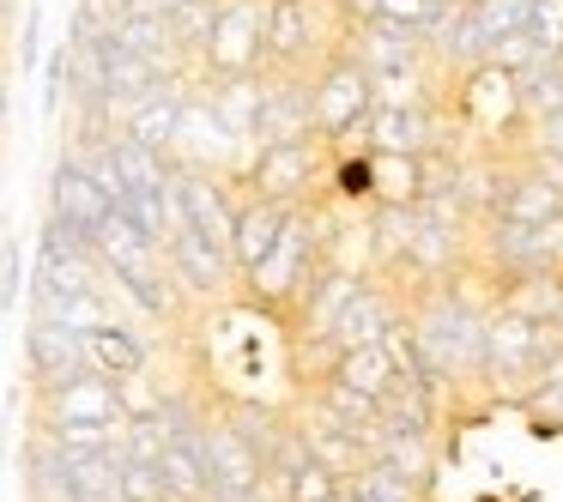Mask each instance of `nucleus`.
I'll return each instance as SVG.
<instances>
[{"instance_id":"6ab92c4d","label":"nucleus","mask_w":563,"mask_h":502,"mask_svg":"<svg viewBox=\"0 0 563 502\" xmlns=\"http://www.w3.org/2000/svg\"><path fill=\"white\" fill-rule=\"evenodd\" d=\"M279 484H285V502H333V497H345V478L333 472L328 460H303L297 472H285Z\"/></svg>"},{"instance_id":"ddd939ff","label":"nucleus","mask_w":563,"mask_h":502,"mask_svg":"<svg viewBox=\"0 0 563 502\" xmlns=\"http://www.w3.org/2000/svg\"><path fill=\"white\" fill-rule=\"evenodd\" d=\"M442 400H449V393H437L430 381L394 376V388L382 393V424H388V436H424V442H437Z\"/></svg>"},{"instance_id":"c85d7f7f","label":"nucleus","mask_w":563,"mask_h":502,"mask_svg":"<svg viewBox=\"0 0 563 502\" xmlns=\"http://www.w3.org/2000/svg\"><path fill=\"white\" fill-rule=\"evenodd\" d=\"M224 502H285V484H279V478H261V484L255 490H243V497H224Z\"/></svg>"},{"instance_id":"72a5a7b5","label":"nucleus","mask_w":563,"mask_h":502,"mask_svg":"<svg viewBox=\"0 0 563 502\" xmlns=\"http://www.w3.org/2000/svg\"><path fill=\"white\" fill-rule=\"evenodd\" d=\"M158 7H164V13H176V7H183V0H158Z\"/></svg>"},{"instance_id":"dca6fc26","label":"nucleus","mask_w":563,"mask_h":502,"mask_svg":"<svg viewBox=\"0 0 563 502\" xmlns=\"http://www.w3.org/2000/svg\"><path fill=\"white\" fill-rule=\"evenodd\" d=\"M328 376H333V381H345V388H357V393H369V400L382 405V393L394 388L400 364H394V352L376 339V345H345V352H333Z\"/></svg>"},{"instance_id":"6e6552de","label":"nucleus","mask_w":563,"mask_h":502,"mask_svg":"<svg viewBox=\"0 0 563 502\" xmlns=\"http://www.w3.org/2000/svg\"><path fill=\"white\" fill-rule=\"evenodd\" d=\"M122 388L98 369L62 381V388H37V424H122Z\"/></svg>"},{"instance_id":"4be33fe9","label":"nucleus","mask_w":563,"mask_h":502,"mask_svg":"<svg viewBox=\"0 0 563 502\" xmlns=\"http://www.w3.org/2000/svg\"><path fill=\"white\" fill-rule=\"evenodd\" d=\"M515 405H521L527 417H539V430H563V381L558 376L533 381V388H527Z\"/></svg>"},{"instance_id":"b1692460","label":"nucleus","mask_w":563,"mask_h":502,"mask_svg":"<svg viewBox=\"0 0 563 502\" xmlns=\"http://www.w3.org/2000/svg\"><path fill=\"white\" fill-rule=\"evenodd\" d=\"M533 43L545 55H563V0H533V19H527Z\"/></svg>"},{"instance_id":"a211bd4d","label":"nucleus","mask_w":563,"mask_h":502,"mask_svg":"<svg viewBox=\"0 0 563 502\" xmlns=\"http://www.w3.org/2000/svg\"><path fill=\"white\" fill-rule=\"evenodd\" d=\"M369 176H376V200H388V207H418V194H424V152L418 158H406V152H369ZM369 200V207H376Z\"/></svg>"},{"instance_id":"2f4dec72","label":"nucleus","mask_w":563,"mask_h":502,"mask_svg":"<svg viewBox=\"0 0 563 502\" xmlns=\"http://www.w3.org/2000/svg\"><path fill=\"white\" fill-rule=\"evenodd\" d=\"M345 502H382V497H369V490H352V484H345Z\"/></svg>"},{"instance_id":"5701e85b","label":"nucleus","mask_w":563,"mask_h":502,"mask_svg":"<svg viewBox=\"0 0 563 502\" xmlns=\"http://www.w3.org/2000/svg\"><path fill=\"white\" fill-rule=\"evenodd\" d=\"M490 62L509 67V74H527V67L545 62V49L533 43V31H515V37H497V43H490Z\"/></svg>"},{"instance_id":"bb28decb","label":"nucleus","mask_w":563,"mask_h":502,"mask_svg":"<svg viewBox=\"0 0 563 502\" xmlns=\"http://www.w3.org/2000/svg\"><path fill=\"white\" fill-rule=\"evenodd\" d=\"M521 158L533 164V170H539V176H545V182H551V188H558V194H563V152H539V146H527Z\"/></svg>"},{"instance_id":"4468645a","label":"nucleus","mask_w":563,"mask_h":502,"mask_svg":"<svg viewBox=\"0 0 563 502\" xmlns=\"http://www.w3.org/2000/svg\"><path fill=\"white\" fill-rule=\"evenodd\" d=\"M49 212H55V219H67V224H79V231L98 236V224L115 212V200L103 194V188L91 182V176L79 170L74 158H62V164L49 170Z\"/></svg>"},{"instance_id":"20e7f679","label":"nucleus","mask_w":563,"mask_h":502,"mask_svg":"<svg viewBox=\"0 0 563 502\" xmlns=\"http://www.w3.org/2000/svg\"><path fill=\"white\" fill-rule=\"evenodd\" d=\"M236 194H267L279 207L328 194V146H255L249 170L236 176Z\"/></svg>"},{"instance_id":"393cba45","label":"nucleus","mask_w":563,"mask_h":502,"mask_svg":"<svg viewBox=\"0 0 563 502\" xmlns=\"http://www.w3.org/2000/svg\"><path fill=\"white\" fill-rule=\"evenodd\" d=\"M19 285H25V255H19V243L7 236V243H0V315L19 309Z\"/></svg>"},{"instance_id":"cd10ccee","label":"nucleus","mask_w":563,"mask_h":502,"mask_svg":"<svg viewBox=\"0 0 563 502\" xmlns=\"http://www.w3.org/2000/svg\"><path fill=\"white\" fill-rule=\"evenodd\" d=\"M37 31H43V7L31 0V13H25V31H19V62L37 67Z\"/></svg>"},{"instance_id":"473e14b6","label":"nucleus","mask_w":563,"mask_h":502,"mask_svg":"<svg viewBox=\"0 0 563 502\" xmlns=\"http://www.w3.org/2000/svg\"><path fill=\"white\" fill-rule=\"evenodd\" d=\"M0 466H7V424H0Z\"/></svg>"},{"instance_id":"7ed1b4c3","label":"nucleus","mask_w":563,"mask_h":502,"mask_svg":"<svg viewBox=\"0 0 563 502\" xmlns=\"http://www.w3.org/2000/svg\"><path fill=\"white\" fill-rule=\"evenodd\" d=\"M249 158H255V146H243V140L231 134V122L219 115V103L207 98V86H188L183 98V122H176V146H170V164L176 170H212V176H243Z\"/></svg>"},{"instance_id":"0eeeda50","label":"nucleus","mask_w":563,"mask_h":502,"mask_svg":"<svg viewBox=\"0 0 563 502\" xmlns=\"http://www.w3.org/2000/svg\"><path fill=\"white\" fill-rule=\"evenodd\" d=\"M200 454H207V484L212 497L207 502H224V497H243L267 478V460L243 442V430L231 424L224 412H207V430H200Z\"/></svg>"},{"instance_id":"7c9ffc66","label":"nucleus","mask_w":563,"mask_h":502,"mask_svg":"<svg viewBox=\"0 0 563 502\" xmlns=\"http://www.w3.org/2000/svg\"><path fill=\"white\" fill-rule=\"evenodd\" d=\"M7 110H13V91H7V79H0V134H7Z\"/></svg>"},{"instance_id":"a878e982","label":"nucleus","mask_w":563,"mask_h":502,"mask_svg":"<svg viewBox=\"0 0 563 502\" xmlns=\"http://www.w3.org/2000/svg\"><path fill=\"white\" fill-rule=\"evenodd\" d=\"M43 79H49V86H43V110H62V91H67V49H55V55H49Z\"/></svg>"},{"instance_id":"f257e3e1","label":"nucleus","mask_w":563,"mask_h":502,"mask_svg":"<svg viewBox=\"0 0 563 502\" xmlns=\"http://www.w3.org/2000/svg\"><path fill=\"white\" fill-rule=\"evenodd\" d=\"M345 49V19L333 0H267V67L316 74Z\"/></svg>"},{"instance_id":"f8f14e48","label":"nucleus","mask_w":563,"mask_h":502,"mask_svg":"<svg viewBox=\"0 0 563 502\" xmlns=\"http://www.w3.org/2000/svg\"><path fill=\"white\" fill-rule=\"evenodd\" d=\"M285 219H291V207H279V200H267V194H243L236 200V236H231V260H236V272H255L261 260L279 248V236H285Z\"/></svg>"},{"instance_id":"423d86ee","label":"nucleus","mask_w":563,"mask_h":502,"mask_svg":"<svg viewBox=\"0 0 563 502\" xmlns=\"http://www.w3.org/2000/svg\"><path fill=\"white\" fill-rule=\"evenodd\" d=\"M255 146H321L316 134V86L309 74L261 67V127Z\"/></svg>"},{"instance_id":"1a4fd4ad","label":"nucleus","mask_w":563,"mask_h":502,"mask_svg":"<svg viewBox=\"0 0 563 502\" xmlns=\"http://www.w3.org/2000/svg\"><path fill=\"white\" fill-rule=\"evenodd\" d=\"M164 260H170L176 285L195 291V297H224L236 279H243L236 260H231V248H219L212 236H200L195 224H176L170 243H164Z\"/></svg>"},{"instance_id":"412c9836","label":"nucleus","mask_w":563,"mask_h":502,"mask_svg":"<svg viewBox=\"0 0 563 502\" xmlns=\"http://www.w3.org/2000/svg\"><path fill=\"white\" fill-rule=\"evenodd\" d=\"M449 7H454V0H382L376 19H394V25H412V31H424V37H430Z\"/></svg>"},{"instance_id":"aec40b11","label":"nucleus","mask_w":563,"mask_h":502,"mask_svg":"<svg viewBox=\"0 0 563 502\" xmlns=\"http://www.w3.org/2000/svg\"><path fill=\"white\" fill-rule=\"evenodd\" d=\"M122 502H176L170 484H164V466L128 460V454H122Z\"/></svg>"},{"instance_id":"f3484780","label":"nucleus","mask_w":563,"mask_h":502,"mask_svg":"<svg viewBox=\"0 0 563 502\" xmlns=\"http://www.w3.org/2000/svg\"><path fill=\"white\" fill-rule=\"evenodd\" d=\"M31 315L37 321H62V327L74 333H91L103 327L110 315V297H103V285H91V291H74V297H55V291H31Z\"/></svg>"},{"instance_id":"2eb2a0df","label":"nucleus","mask_w":563,"mask_h":502,"mask_svg":"<svg viewBox=\"0 0 563 502\" xmlns=\"http://www.w3.org/2000/svg\"><path fill=\"white\" fill-rule=\"evenodd\" d=\"M86 364L98 369V376H110V381H128V376H140V369L152 364V352L128 321H103V327L86 333Z\"/></svg>"},{"instance_id":"f03ea898","label":"nucleus","mask_w":563,"mask_h":502,"mask_svg":"<svg viewBox=\"0 0 563 502\" xmlns=\"http://www.w3.org/2000/svg\"><path fill=\"white\" fill-rule=\"evenodd\" d=\"M309 86H316V134L321 146H364V122L369 110H376V79H369L364 62H352V55H333V62H321L316 74H309Z\"/></svg>"},{"instance_id":"f704fd0d","label":"nucleus","mask_w":563,"mask_h":502,"mask_svg":"<svg viewBox=\"0 0 563 502\" xmlns=\"http://www.w3.org/2000/svg\"><path fill=\"white\" fill-rule=\"evenodd\" d=\"M333 502H345V497H333Z\"/></svg>"},{"instance_id":"39448f33","label":"nucleus","mask_w":563,"mask_h":502,"mask_svg":"<svg viewBox=\"0 0 563 502\" xmlns=\"http://www.w3.org/2000/svg\"><path fill=\"white\" fill-rule=\"evenodd\" d=\"M267 67V0H219L212 37L200 49V74H261Z\"/></svg>"},{"instance_id":"9b49d317","label":"nucleus","mask_w":563,"mask_h":502,"mask_svg":"<svg viewBox=\"0 0 563 502\" xmlns=\"http://www.w3.org/2000/svg\"><path fill=\"white\" fill-rule=\"evenodd\" d=\"M400 309H406L400 297H394L388 285L369 272L364 291H357L352 303L340 309V321L328 327V345H333V352H345V345H376V339H388V327L400 321Z\"/></svg>"},{"instance_id":"c756f323","label":"nucleus","mask_w":563,"mask_h":502,"mask_svg":"<svg viewBox=\"0 0 563 502\" xmlns=\"http://www.w3.org/2000/svg\"><path fill=\"white\" fill-rule=\"evenodd\" d=\"M333 7H340L345 25H364V19H376V13H382V0H333Z\"/></svg>"},{"instance_id":"9d476101","label":"nucleus","mask_w":563,"mask_h":502,"mask_svg":"<svg viewBox=\"0 0 563 502\" xmlns=\"http://www.w3.org/2000/svg\"><path fill=\"white\" fill-rule=\"evenodd\" d=\"M25 369H31V388H62V381L86 376V333L62 327V321H37L31 315L25 327Z\"/></svg>"}]
</instances>
